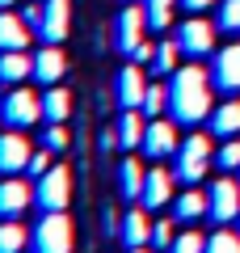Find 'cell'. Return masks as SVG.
Masks as SVG:
<instances>
[{
  "mask_svg": "<svg viewBox=\"0 0 240 253\" xmlns=\"http://www.w3.org/2000/svg\"><path fill=\"white\" fill-rule=\"evenodd\" d=\"M211 89H215L211 72H202L198 63L194 68H177L169 76V114H173V123L198 126L202 118H211V110H215Z\"/></svg>",
  "mask_w": 240,
  "mask_h": 253,
  "instance_id": "6da1fadb",
  "label": "cell"
},
{
  "mask_svg": "<svg viewBox=\"0 0 240 253\" xmlns=\"http://www.w3.org/2000/svg\"><path fill=\"white\" fill-rule=\"evenodd\" d=\"M211 161H215L211 139H206V135H190V139H181V148L173 152V173H177L181 181H190V186H194L198 177H206Z\"/></svg>",
  "mask_w": 240,
  "mask_h": 253,
  "instance_id": "7a4b0ae2",
  "label": "cell"
},
{
  "mask_svg": "<svg viewBox=\"0 0 240 253\" xmlns=\"http://www.w3.org/2000/svg\"><path fill=\"white\" fill-rule=\"evenodd\" d=\"M30 245H34V253H72V219L63 211H42Z\"/></svg>",
  "mask_w": 240,
  "mask_h": 253,
  "instance_id": "3957f363",
  "label": "cell"
},
{
  "mask_svg": "<svg viewBox=\"0 0 240 253\" xmlns=\"http://www.w3.org/2000/svg\"><path fill=\"white\" fill-rule=\"evenodd\" d=\"M68 199H72V173L63 169V165L46 169L42 177H38V186H34V203L42 211H63Z\"/></svg>",
  "mask_w": 240,
  "mask_h": 253,
  "instance_id": "277c9868",
  "label": "cell"
},
{
  "mask_svg": "<svg viewBox=\"0 0 240 253\" xmlns=\"http://www.w3.org/2000/svg\"><path fill=\"white\" fill-rule=\"evenodd\" d=\"M215 30L211 21L202 17V13H194L190 21H181L177 26V42H181V55H194V59H202V55L215 51Z\"/></svg>",
  "mask_w": 240,
  "mask_h": 253,
  "instance_id": "5b68a950",
  "label": "cell"
},
{
  "mask_svg": "<svg viewBox=\"0 0 240 253\" xmlns=\"http://www.w3.org/2000/svg\"><path fill=\"white\" fill-rule=\"evenodd\" d=\"M148 30H152V26H148V13H143V4H126V9L118 13V21H114V42H118V51L131 55L139 42H148V38H143Z\"/></svg>",
  "mask_w": 240,
  "mask_h": 253,
  "instance_id": "8992f818",
  "label": "cell"
},
{
  "mask_svg": "<svg viewBox=\"0 0 240 253\" xmlns=\"http://www.w3.org/2000/svg\"><path fill=\"white\" fill-rule=\"evenodd\" d=\"M0 118H4V123L9 126H34L38 118H42V97H34V93L30 89H13L9 97L0 101Z\"/></svg>",
  "mask_w": 240,
  "mask_h": 253,
  "instance_id": "52a82bcc",
  "label": "cell"
},
{
  "mask_svg": "<svg viewBox=\"0 0 240 253\" xmlns=\"http://www.w3.org/2000/svg\"><path fill=\"white\" fill-rule=\"evenodd\" d=\"M148 68L143 63H126L122 72H118V84H114V93H118V106L122 110H143V97H148Z\"/></svg>",
  "mask_w": 240,
  "mask_h": 253,
  "instance_id": "ba28073f",
  "label": "cell"
},
{
  "mask_svg": "<svg viewBox=\"0 0 240 253\" xmlns=\"http://www.w3.org/2000/svg\"><path fill=\"white\" fill-rule=\"evenodd\" d=\"M211 211L206 215L215 219V224H236V215H240V181H232V177H219V181H211Z\"/></svg>",
  "mask_w": 240,
  "mask_h": 253,
  "instance_id": "9c48e42d",
  "label": "cell"
},
{
  "mask_svg": "<svg viewBox=\"0 0 240 253\" xmlns=\"http://www.w3.org/2000/svg\"><path fill=\"white\" fill-rule=\"evenodd\" d=\"M211 81H215V89H223L228 97L240 93V42H228L223 51H215Z\"/></svg>",
  "mask_w": 240,
  "mask_h": 253,
  "instance_id": "30bf717a",
  "label": "cell"
},
{
  "mask_svg": "<svg viewBox=\"0 0 240 253\" xmlns=\"http://www.w3.org/2000/svg\"><path fill=\"white\" fill-rule=\"evenodd\" d=\"M68 26H72V4L68 0H42V17H38L34 34L42 42H63L68 38Z\"/></svg>",
  "mask_w": 240,
  "mask_h": 253,
  "instance_id": "8fae6325",
  "label": "cell"
},
{
  "mask_svg": "<svg viewBox=\"0 0 240 253\" xmlns=\"http://www.w3.org/2000/svg\"><path fill=\"white\" fill-rule=\"evenodd\" d=\"M177 148H181L177 126L164 123V118H152V123H148V135H143V152H148L152 161H164V156H173Z\"/></svg>",
  "mask_w": 240,
  "mask_h": 253,
  "instance_id": "7c38bea8",
  "label": "cell"
},
{
  "mask_svg": "<svg viewBox=\"0 0 240 253\" xmlns=\"http://www.w3.org/2000/svg\"><path fill=\"white\" fill-rule=\"evenodd\" d=\"M30 139L21 135L17 126H13V131H4V135H0V173H21L30 165Z\"/></svg>",
  "mask_w": 240,
  "mask_h": 253,
  "instance_id": "4fadbf2b",
  "label": "cell"
},
{
  "mask_svg": "<svg viewBox=\"0 0 240 253\" xmlns=\"http://www.w3.org/2000/svg\"><path fill=\"white\" fill-rule=\"evenodd\" d=\"M63 72H68V59H63L59 42H46L42 51L34 55V81H42V84H59Z\"/></svg>",
  "mask_w": 240,
  "mask_h": 253,
  "instance_id": "5bb4252c",
  "label": "cell"
},
{
  "mask_svg": "<svg viewBox=\"0 0 240 253\" xmlns=\"http://www.w3.org/2000/svg\"><path fill=\"white\" fill-rule=\"evenodd\" d=\"M26 207H30V186L9 173V177L0 181V215L17 219V215H26Z\"/></svg>",
  "mask_w": 240,
  "mask_h": 253,
  "instance_id": "9a60e30c",
  "label": "cell"
},
{
  "mask_svg": "<svg viewBox=\"0 0 240 253\" xmlns=\"http://www.w3.org/2000/svg\"><path fill=\"white\" fill-rule=\"evenodd\" d=\"M173 177H177V173L148 169V177H143V194H139V203H143V207H169V203H173Z\"/></svg>",
  "mask_w": 240,
  "mask_h": 253,
  "instance_id": "2e32d148",
  "label": "cell"
},
{
  "mask_svg": "<svg viewBox=\"0 0 240 253\" xmlns=\"http://www.w3.org/2000/svg\"><path fill=\"white\" fill-rule=\"evenodd\" d=\"M30 46V21L17 13L0 9V55L4 51H26Z\"/></svg>",
  "mask_w": 240,
  "mask_h": 253,
  "instance_id": "e0dca14e",
  "label": "cell"
},
{
  "mask_svg": "<svg viewBox=\"0 0 240 253\" xmlns=\"http://www.w3.org/2000/svg\"><path fill=\"white\" fill-rule=\"evenodd\" d=\"M211 135H219V139L240 135V101L236 97H228L223 106L211 110Z\"/></svg>",
  "mask_w": 240,
  "mask_h": 253,
  "instance_id": "ac0fdd59",
  "label": "cell"
},
{
  "mask_svg": "<svg viewBox=\"0 0 240 253\" xmlns=\"http://www.w3.org/2000/svg\"><path fill=\"white\" fill-rule=\"evenodd\" d=\"M206 211H211V194H202V190H186V194L173 199V215H177L181 224H194V219H202Z\"/></svg>",
  "mask_w": 240,
  "mask_h": 253,
  "instance_id": "d6986e66",
  "label": "cell"
},
{
  "mask_svg": "<svg viewBox=\"0 0 240 253\" xmlns=\"http://www.w3.org/2000/svg\"><path fill=\"white\" fill-rule=\"evenodd\" d=\"M143 135H148V123L139 118V110H122V118H118V131L114 139L131 152V148H143Z\"/></svg>",
  "mask_w": 240,
  "mask_h": 253,
  "instance_id": "ffe728a7",
  "label": "cell"
},
{
  "mask_svg": "<svg viewBox=\"0 0 240 253\" xmlns=\"http://www.w3.org/2000/svg\"><path fill=\"white\" fill-rule=\"evenodd\" d=\"M26 76H34V59L26 51H4L0 55V81L4 84H21Z\"/></svg>",
  "mask_w": 240,
  "mask_h": 253,
  "instance_id": "44dd1931",
  "label": "cell"
},
{
  "mask_svg": "<svg viewBox=\"0 0 240 253\" xmlns=\"http://www.w3.org/2000/svg\"><path fill=\"white\" fill-rule=\"evenodd\" d=\"M122 241H126V249H139V245L152 241V224L143 215V207H131L122 215Z\"/></svg>",
  "mask_w": 240,
  "mask_h": 253,
  "instance_id": "7402d4cb",
  "label": "cell"
},
{
  "mask_svg": "<svg viewBox=\"0 0 240 253\" xmlns=\"http://www.w3.org/2000/svg\"><path fill=\"white\" fill-rule=\"evenodd\" d=\"M143 177H148V169H139V161H131V156L118 165V190H122L126 203H135L143 194Z\"/></svg>",
  "mask_w": 240,
  "mask_h": 253,
  "instance_id": "603a6c76",
  "label": "cell"
},
{
  "mask_svg": "<svg viewBox=\"0 0 240 253\" xmlns=\"http://www.w3.org/2000/svg\"><path fill=\"white\" fill-rule=\"evenodd\" d=\"M68 114H72V93L59 89V84H51L42 93V118L46 123H68Z\"/></svg>",
  "mask_w": 240,
  "mask_h": 253,
  "instance_id": "cb8c5ba5",
  "label": "cell"
},
{
  "mask_svg": "<svg viewBox=\"0 0 240 253\" xmlns=\"http://www.w3.org/2000/svg\"><path fill=\"white\" fill-rule=\"evenodd\" d=\"M177 55H181V42H177V38H164V42H156V55H152L148 72H156V76H173V72H177Z\"/></svg>",
  "mask_w": 240,
  "mask_h": 253,
  "instance_id": "d4e9b609",
  "label": "cell"
},
{
  "mask_svg": "<svg viewBox=\"0 0 240 253\" xmlns=\"http://www.w3.org/2000/svg\"><path fill=\"white\" fill-rule=\"evenodd\" d=\"M181 0H143V13H148V26L152 30H169L173 21V9H177Z\"/></svg>",
  "mask_w": 240,
  "mask_h": 253,
  "instance_id": "484cf974",
  "label": "cell"
},
{
  "mask_svg": "<svg viewBox=\"0 0 240 253\" xmlns=\"http://www.w3.org/2000/svg\"><path fill=\"white\" fill-rule=\"evenodd\" d=\"M26 241H30V232L17 224V219H4V224H0V253H21Z\"/></svg>",
  "mask_w": 240,
  "mask_h": 253,
  "instance_id": "4316f807",
  "label": "cell"
},
{
  "mask_svg": "<svg viewBox=\"0 0 240 253\" xmlns=\"http://www.w3.org/2000/svg\"><path fill=\"white\" fill-rule=\"evenodd\" d=\"M215 165H219L223 173H240V139H223V148L215 152Z\"/></svg>",
  "mask_w": 240,
  "mask_h": 253,
  "instance_id": "83f0119b",
  "label": "cell"
},
{
  "mask_svg": "<svg viewBox=\"0 0 240 253\" xmlns=\"http://www.w3.org/2000/svg\"><path fill=\"white\" fill-rule=\"evenodd\" d=\"M223 34H240V0H219V21Z\"/></svg>",
  "mask_w": 240,
  "mask_h": 253,
  "instance_id": "f1b7e54d",
  "label": "cell"
},
{
  "mask_svg": "<svg viewBox=\"0 0 240 253\" xmlns=\"http://www.w3.org/2000/svg\"><path fill=\"white\" fill-rule=\"evenodd\" d=\"M202 253H240V232H215V236H206V249Z\"/></svg>",
  "mask_w": 240,
  "mask_h": 253,
  "instance_id": "f546056e",
  "label": "cell"
},
{
  "mask_svg": "<svg viewBox=\"0 0 240 253\" xmlns=\"http://www.w3.org/2000/svg\"><path fill=\"white\" fill-rule=\"evenodd\" d=\"M164 106H169V89H164V84H152L148 97H143V114L160 118V114H164Z\"/></svg>",
  "mask_w": 240,
  "mask_h": 253,
  "instance_id": "4dcf8cb0",
  "label": "cell"
},
{
  "mask_svg": "<svg viewBox=\"0 0 240 253\" xmlns=\"http://www.w3.org/2000/svg\"><path fill=\"white\" fill-rule=\"evenodd\" d=\"M202 249H206V236H198V232H181L169 245V253H202Z\"/></svg>",
  "mask_w": 240,
  "mask_h": 253,
  "instance_id": "1f68e13d",
  "label": "cell"
},
{
  "mask_svg": "<svg viewBox=\"0 0 240 253\" xmlns=\"http://www.w3.org/2000/svg\"><path fill=\"white\" fill-rule=\"evenodd\" d=\"M42 144L51 148V152H63V148H68V126L51 123V126H46V135H42Z\"/></svg>",
  "mask_w": 240,
  "mask_h": 253,
  "instance_id": "d6a6232c",
  "label": "cell"
},
{
  "mask_svg": "<svg viewBox=\"0 0 240 253\" xmlns=\"http://www.w3.org/2000/svg\"><path fill=\"white\" fill-rule=\"evenodd\" d=\"M152 245H160V249H169V245H173V224H169V219L152 224Z\"/></svg>",
  "mask_w": 240,
  "mask_h": 253,
  "instance_id": "836d02e7",
  "label": "cell"
},
{
  "mask_svg": "<svg viewBox=\"0 0 240 253\" xmlns=\"http://www.w3.org/2000/svg\"><path fill=\"white\" fill-rule=\"evenodd\" d=\"M26 169L34 173V177H42V173L51 169V165H46V152H34V156H30V165H26Z\"/></svg>",
  "mask_w": 240,
  "mask_h": 253,
  "instance_id": "e575fe53",
  "label": "cell"
},
{
  "mask_svg": "<svg viewBox=\"0 0 240 253\" xmlns=\"http://www.w3.org/2000/svg\"><path fill=\"white\" fill-rule=\"evenodd\" d=\"M211 4H219V0H181V9H190V13H206Z\"/></svg>",
  "mask_w": 240,
  "mask_h": 253,
  "instance_id": "d590c367",
  "label": "cell"
},
{
  "mask_svg": "<svg viewBox=\"0 0 240 253\" xmlns=\"http://www.w3.org/2000/svg\"><path fill=\"white\" fill-rule=\"evenodd\" d=\"M9 4H17V0H0V9H9Z\"/></svg>",
  "mask_w": 240,
  "mask_h": 253,
  "instance_id": "8d00e7d4",
  "label": "cell"
},
{
  "mask_svg": "<svg viewBox=\"0 0 240 253\" xmlns=\"http://www.w3.org/2000/svg\"><path fill=\"white\" fill-rule=\"evenodd\" d=\"M126 253H143V245H139V249H126Z\"/></svg>",
  "mask_w": 240,
  "mask_h": 253,
  "instance_id": "74e56055",
  "label": "cell"
},
{
  "mask_svg": "<svg viewBox=\"0 0 240 253\" xmlns=\"http://www.w3.org/2000/svg\"><path fill=\"white\" fill-rule=\"evenodd\" d=\"M236 232H240V215H236Z\"/></svg>",
  "mask_w": 240,
  "mask_h": 253,
  "instance_id": "f35d334b",
  "label": "cell"
}]
</instances>
